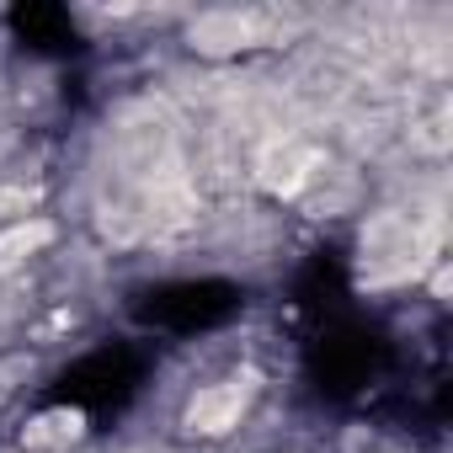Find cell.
Instances as JSON below:
<instances>
[{"instance_id": "1", "label": "cell", "mask_w": 453, "mask_h": 453, "mask_svg": "<svg viewBox=\"0 0 453 453\" xmlns=\"http://www.w3.org/2000/svg\"><path fill=\"white\" fill-rule=\"evenodd\" d=\"M246 405H251V389H246L241 379L203 384V389L187 400V416H181V426H187L192 437H224V432H235V426H241Z\"/></svg>"}, {"instance_id": "2", "label": "cell", "mask_w": 453, "mask_h": 453, "mask_svg": "<svg viewBox=\"0 0 453 453\" xmlns=\"http://www.w3.org/2000/svg\"><path fill=\"white\" fill-rule=\"evenodd\" d=\"M251 43H257V22L241 12H208L192 22V49H203V54H235Z\"/></svg>"}, {"instance_id": "3", "label": "cell", "mask_w": 453, "mask_h": 453, "mask_svg": "<svg viewBox=\"0 0 453 453\" xmlns=\"http://www.w3.org/2000/svg\"><path fill=\"white\" fill-rule=\"evenodd\" d=\"M81 432H86V411H70V405H59V411H49V416L27 421L22 442H27V448H65V442H75Z\"/></svg>"}, {"instance_id": "4", "label": "cell", "mask_w": 453, "mask_h": 453, "mask_svg": "<svg viewBox=\"0 0 453 453\" xmlns=\"http://www.w3.org/2000/svg\"><path fill=\"white\" fill-rule=\"evenodd\" d=\"M49 241H54V224L49 219H22V224H12V230L0 235V262H22V257L43 251Z\"/></svg>"}]
</instances>
